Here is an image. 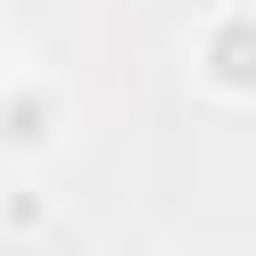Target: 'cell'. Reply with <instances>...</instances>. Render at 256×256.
<instances>
[{"instance_id":"obj_1","label":"cell","mask_w":256,"mask_h":256,"mask_svg":"<svg viewBox=\"0 0 256 256\" xmlns=\"http://www.w3.org/2000/svg\"><path fill=\"white\" fill-rule=\"evenodd\" d=\"M208 72L224 88H256V16H224L208 40Z\"/></svg>"},{"instance_id":"obj_2","label":"cell","mask_w":256,"mask_h":256,"mask_svg":"<svg viewBox=\"0 0 256 256\" xmlns=\"http://www.w3.org/2000/svg\"><path fill=\"white\" fill-rule=\"evenodd\" d=\"M8 136H16V144H32V136H40V96L8 104Z\"/></svg>"}]
</instances>
